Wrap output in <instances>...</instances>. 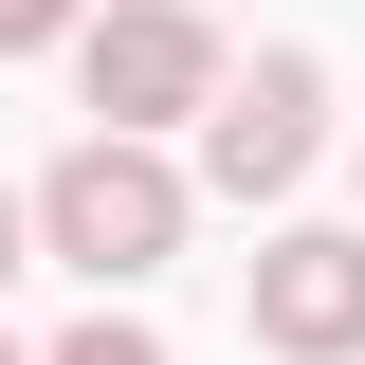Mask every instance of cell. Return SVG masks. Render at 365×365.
Wrapping results in <instances>:
<instances>
[{"label": "cell", "instance_id": "obj_5", "mask_svg": "<svg viewBox=\"0 0 365 365\" xmlns=\"http://www.w3.org/2000/svg\"><path fill=\"white\" fill-rule=\"evenodd\" d=\"M37 365H165V329H146V311H91L73 347H37Z\"/></svg>", "mask_w": 365, "mask_h": 365}, {"label": "cell", "instance_id": "obj_1", "mask_svg": "<svg viewBox=\"0 0 365 365\" xmlns=\"http://www.w3.org/2000/svg\"><path fill=\"white\" fill-rule=\"evenodd\" d=\"M182 220H201V182H182L165 146H128V128L55 146V182H37V256H73L91 292H128V274H165V256H182Z\"/></svg>", "mask_w": 365, "mask_h": 365}, {"label": "cell", "instance_id": "obj_4", "mask_svg": "<svg viewBox=\"0 0 365 365\" xmlns=\"http://www.w3.org/2000/svg\"><path fill=\"white\" fill-rule=\"evenodd\" d=\"M256 347L274 365H347L365 347V237H329V220L256 237Z\"/></svg>", "mask_w": 365, "mask_h": 365}, {"label": "cell", "instance_id": "obj_3", "mask_svg": "<svg viewBox=\"0 0 365 365\" xmlns=\"http://www.w3.org/2000/svg\"><path fill=\"white\" fill-rule=\"evenodd\" d=\"M311 146H329V73H311V55L220 73V110H201V182H220V201H292Z\"/></svg>", "mask_w": 365, "mask_h": 365}, {"label": "cell", "instance_id": "obj_8", "mask_svg": "<svg viewBox=\"0 0 365 365\" xmlns=\"http://www.w3.org/2000/svg\"><path fill=\"white\" fill-rule=\"evenodd\" d=\"M0 365H19V347H0Z\"/></svg>", "mask_w": 365, "mask_h": 365}, {"label": "cell", "instance_id": "obj_6", "mask_svg": "<svg viewBox=\"0 0 365 365\" xmlns=\"http://www.w3.org/2000/svg\"><path fill=\"white\" fill-rule=\"evenodd\" d=\"M73 19H91V0H0V55H55Z\"/></svg>", "mask_w": 365, "mask_h": 365}, {"label": "cell", "instance_id": "obj_2", "mask_svg": "<svg viewBox=\"0 0 365 365\" xmlns=\"http://www.w3.org/2000/svg\"><path fill=\"white\" fill-rule=\"evenodd\" d=\"M73 91H91V128H128V146L201 128L220 110V19L201 0H110V19H73Z\"/></svg>", "mask_w": 365, "mask_h": 365}, {"label": "cell", "instance_id": "obj_7", "mask_svg": "<svg viewBox=\"0 0 365 365\" xmlns=\"http://www.w3.org/2000/svg\"><path fill=\"white\" fill-rule=\"evenodd\" d=\"M19 256H37V201H0V274H19Z\"/></svg>", "mask_w": 365, "mask_h": 365}]
</instances>
